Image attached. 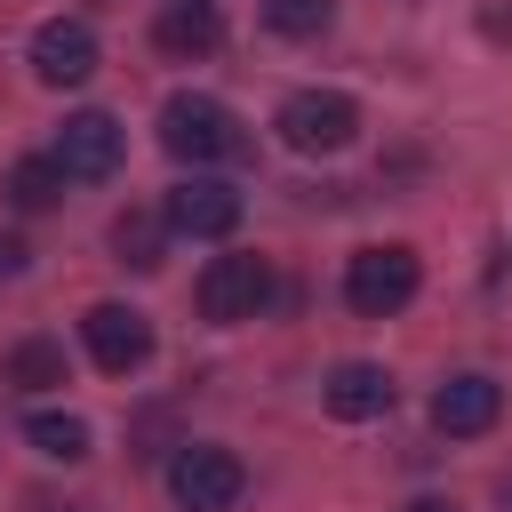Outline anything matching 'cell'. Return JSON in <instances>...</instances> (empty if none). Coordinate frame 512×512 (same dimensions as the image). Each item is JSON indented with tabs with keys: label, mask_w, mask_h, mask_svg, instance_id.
I'll use <instances>...</instances> for the list:
<instances>
[{
	"label": "cell",
	"mask_w": 512,
	"mask_h": 512,
	"mask_svg": "<svg viewBox=\"0 0 512 512\" xmlns=\"http://www.w3.org/2000/svg\"><path fill=\"white\" fill-rule=\"evenodd\" d=\"M80 336H88V360H96L104 376H128V368L152 360V320L128 312V304H88Z\"/></svg>",
	"instance_id": "cell-7"
},
{
	"label": "cell",
	"mask_w": 512,
	"mask_h": 512,
	"mask_svg": "<svg viewBox=\"0 0 512 512\" xmlns=\"http://www.w3.org/2000/svg\"><path fill=\"white\" fill-rule=\"evenodd\" d=\"M112 248H120V264H136V272H160L168 216H152V208H128V216H112Z\"/></svg>",
	"instance_id": "cell-14"
},
{
	"label": "cell",
	"mask_w": 512,
	"mask_h": 512,
	"mask_svg": "<svg viewBox=\"0 0 512 512\" xmlns=\"http://www.w3.org/2000/svg\"><path fill=\"white\" fill-rule=\"evenodd\" d=\"M160 216H168V232L224 240V232L240 224V192H232V184H216V176H184V184L160 200Z\"/></svg>",
	"instance_id": "cell-8"
},
{
	"label": "cell",
	"mask_w": 512,
	"mask_h": 512,
	"mask_svg": "<svg viewBox=\"0 0 512 512\" xmlns=\"http://www.w3.org/2000/svg\"><path fill=\"white\" fill-rule=\"evenodd\" d=\"M496 416H504V384L480 376V368H472V376H448V384L432 392V424H440L448 440H472V432H488Z\"/></svg>",
	"instance_id": "cell-10"
},
{
	"label": "cell",
	"mask_w": 512,
	"mask_h": 512,
	"mask_svg": "<svg viewBox=\"0 0 512 512\" xmlns=\"http://www.w3.org/2000/svg\"><path fill=\"white\" fill-rule=\"evenodd\" d=\"M24 440H32L40 456H56V464H80V456H88V424H80V416H56V408H32Z\"/></svg>",
	"instance_id": "cell-16"
},
{
	"label": "cell",
	"mask_w": 512,
	"mask_h": 512,
	"mask_svg": "<svg viewBox=\"0 0 512 512\" xmlns=\"http://www.w3.org/2000/svg\"><path fill=\"white\" fill-rule=\"evenodd\" d=\"M32 72H40L48 88H80V80L96 72V32H88L80 16H48V24L32 32Z\"/></svg>",
	"instance_id": "cell-9"
},
{
	"label": "cell",
	"mask_w": 512,
	"mask_h": 512,
	"mask_svg": "<svg viewBox=\"0 0 512 512\" xmlns=\"http://www.w3.org/2000/svg\"><path fill=\"white\" fill-rule=\"evenodd\" d=\"M272 128H280L288 152H344V144L360 136V104H352L344 88H296Z\"/></svg>",
	"instance_id": "cell-4"
},
{
	"label": "cell",
	"mask_w": 512,
	"mask_h": 512,
	"mask_svg": "<svg viewBox=\"0 0 512 512\" xmlns=\"http://www.w3.org/2000/svg\"><path fill=\"white\" fill-rule=\"evenodd\" d=\"M504 512H512V480H504Z\"/></svg>",
	"instance_id": "cell-20"
},
{
	"label": "cell",
	"mask_w": 512,
	"mask_h": 512,
	"mask_svg": "<svg viewBox=\"0 0 512 512\" xmlns=\"http://www.w3.org/2000/svg\"><path fill=\"white\" fill-rule=\"evenodd\" d=\"M416 280H424L416 248L384 240V248H360V256L344 264V304H352L360 320H392V312H400V304L416 296Z\"/></svg>",
	"instance_id": "cell-3"
},
{
	"label": "cell",
	"mask_w": 512,
	"mask_h": 512,
	"mask_svg": "<svg viewBox=\"0 0 512 512\" xmlns=\"http://www.w3.org/2000/svg\"><path fill=\"white\" fill-rule=\"evenodd\" d=\"M64 184H72V176H64L48 152H32V160H16V168H8V184H0V192H8V208L40 216V208H56V200H64Z\"/></svg>",
	"instance_id": "cell-13"
},
{
	"label": "cell",
	"mask_w": 512,
	"mask_h": 512,
	"mask_svg": "<svg viewBox=\"0 0 512 512\" xmlns=\"http://www.w3.org/2000/svg\"><path fill=\"white\" fill-rule=\"evenodd\" d=\"M16 272H24V240H8V232H0V280H16Z\"/></svg>",
	"instance_id": "cell-18"
},
{
	"label": "cell",
	"mask_w": 512,
	"mask_h": 512,
	"mask_svg": "<svg viewBox=\"0 0 512 512\" xmlns=\"http://www.w3.org/2000/svg\"><path fill=\"white\" fill-rule=\"evenodd\" d=\"M8 384H16V392H56V384H64V344L24 336V344L8 352Z\"/></svg>",
	"instance_id": "cell-15"
},
{
	"label": "cell",
	"mask_w": 512,
	"mask_h": 512,
	"mask_svg": "<svg viewBox=\"0 0 512 512\" xmlns=\"http://www.w3.org/2000/svg\"><path fill=\"white\" fill-rule=\"evenodd\" d=\"M240 488H248V464H240L232 448H216V440H184V448L168 456V496H176V512H232Z\"/></svg>",
	"instance_id": "cell-2"
},
{
	"label": "cell",
	"mask_w": 512,
	"mask_h": 512,
	"mask_svg": "<svg viewBox=\"0 0 512 512\" xmlns=\"http://www.w3.org/2000/svg\"><path fill=\"white\" fill-rule=\"evenodd\" d=\"M320 400H328V416L368 424V416H384V408H392V376H384L376 360H344V368L320 384Z\"/></svg>",
	"instance_id": "cell-11"
},
{
	"label": "cell",
	"mask_w": 512,
	"mask_h": 512,
	"mask_svg": "<svg viewBox=\"0 0 512 512\" xmlns=\"http://www.w3.org/2000/svg\"><path fill=\"white\" fill-rule=\"evenodd\" d=\"M328 16H336V0H264V24H272L280 40H320Z\"/></svg>",
	"instance_id": "cell-17"
},
{
	"label": "cell",
	"mask_w": 512,
	"mask_h": 512,
	"mask_svg": "<svg viewBox=\"0 0 512 512\" xmlns=\"http://www.w3.org/2000/svg\"><path fill=\"white\" fill-rule=\"evenodd\" d=\"M160 144H168L176 160H192V168H208V160H240V152H248V136H240V120H232V104L192 96V88H176V96L160 104Z\"/></svg>",
	"instance_id": "cell-1"
},
{
	"label": "cell",
	"mask_w": 512,
	"mask_h": 512,
	"mask_svg": "<svg viewBox=\"0 0 512 512\" xmlns=\"http://www.w3.org/2000/svg\"><path fill=\"white\" fill-rule=\"evenodd\" d=\"M192 296H200V320L240 328V320L264 312V296H272V264H264V256H216V264L200 272Z\"/></svg>",
	"instance_id": "cell-5"
},
{
	"label": "cell",
	"mask_w": 512,
	"mask_h": 512,
	"mask_svg": "<svg viewBox=\"0 0 512 512\" xmlns=\"http://www.w3.org/2000/svg\"><path fill=\"white\" fill-rule=\"evenodd\" d=\"M48 160H56L72 184H104V176L120 168V120H112V112H72V120L56 128V144H48Z\"/></svg>",
	"instance_id": "cell-6"
},
{
	"label": "cell",
	"mask_w": 512,
	"mask_h": 512,
	"mask_svg": "<svg viewBox=\"0 0 512 512\" xmlns=\"http://www.w3.org/2000/svg\"><path fill=\"white\" fill-rule=\"evenodd\" d=\"M408 512H456V504H448V496H416Z\"/></svg>",
	"instance_id": "cell-19"
},
{
	"label": "cell",
	"mask_w": 512,
	"mask_h": 512,
	"mask_svg": "<svg viewBox=\"0 0 512 512\" xmlns=\"http://www.w3.org/2000/svg\"><path fill=\"white\" fill-rule=\"evenodd\" d=\"M216 40H224V24H216L208 0H168V8L152 16V48H160V56H208Z\"/></svg>",
	"instance_id": "cell-12"
}]
</instances>
